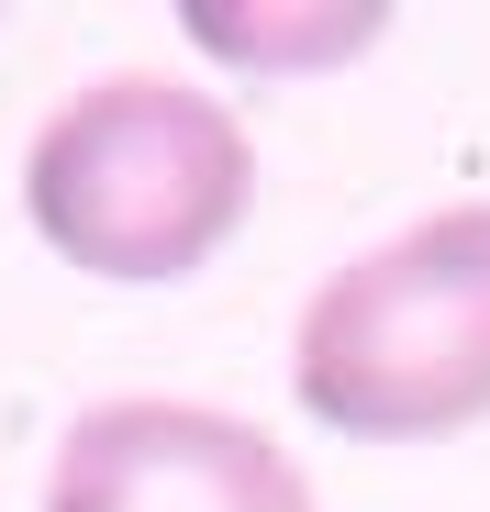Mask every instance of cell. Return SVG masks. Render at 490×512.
<instances>
[{
    "mask_svg": "<svg viewBox=\"0 0 490 512\" xmlns=\"http://www.w3.org/2000/svg\"><path fill=\"white\" fill-rule=\"evenodd\" d=\"M390 12H190V34L212 56H257V67H346L357 45H379Z\"/></svg>",
    "mask_w": 490,
    "mask_h": 512,
    "instance_id": "4",
    "label": "cell"
},
{
    "mask_svg": "<svg viewBox=\"0 0 490 512\" xmlns=\"http://www.w3.org/2000/svg\"><path fill=\"white\" fill-rule=\"evenodd\" d=\"M23 212L34 234L90 279L168 290L245 234L257 212V145L245 123L190 90V78H101L45 112L23 156Z\"/></svg>",
    "mask_w": 490,
    "mask_h": 512,
    "instance_id": "1",
    "label": "cell"
},
{
    "mask_svg": "<svg viewBox=\"0 0 490 512\" xmlns=\"http://www.w3.org/2000/svg\"><path fill=\"white\" fill-rule=\"evenodd\" d=\"M45 512H312V479L212 401H101L56 435Z\"/></svg>",
    "mask_w": 490,
    "mask_h": 512,
    "instance_id": "3",
    "label": "cell"
},
{
    "mask_svg": "<svg viewBox=\"0 0 490 512\" xmlns=\"http://www.w3.org/2000/svg\"><path fill=\"white\" fill-rule=\"evenodd\" d=\"M290 390L357 446H446L490 423V201L424 212L301 301Z\"/></svg>",
    "mask_w": 490,
    "mask_h": 512,
    "instance_id": "2",
    "label": "cell"
}]
</instances>
